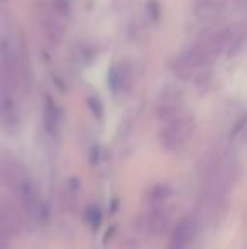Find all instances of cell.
Returning a JSON list of instances; mask_svg holds the SVG:
<instances>
[{
  "instance_id": "obj_2",
  "label": "cell",
  "mask_w": 247,
  "mask_h": 249,
  "mask_svg": "<svg viewBox=\"0 0 247 249\" xmlns=\"http://www.w3.org/2000/svg\"><path fill=\"white\" fill-rule=\"evenodd\" d=\"M69 14L68 0H51L46 3H39L37 7V20L43 34L48 37L51 44H56L61 41L65 34L66 20Z\"/></svg>"
},
{
  "instance_id": "obj_3",
  "label": "cell",
  "mask_w": 247,
  "mask_h": 249,
  "mask_svg": "<svg viewBox=\"0 0 247 249\" xmlns=\"http://www.w3.org/2000/svg\"><path fill=\"white\" fill-rule=\"evenodd\" d=\"M193 132V119L186 110L161 121L159 141L166 151H181L188 144Z\"/></svg>"
},
{
  "instance_id": "obj_7",
  "label": "cell",
  "mask_w": 247,
  "mask_h": 249,
  "mask_svg": "<svg viewBox=\"0 0 247 249\" xmlns=\"http://www.w3.org/2000/svg\"><path fill=\"white\" fill-rule=\"evenodd\" d=\"M191 237H193V222L190 219L180 220L171 234L169 249H188L191 243Z\"/></svg>"
},
{
  "instance_id": "obj_5",
  "label": "cell",
  "mask_w": 247,
  "mask_h": 249,
  "mask_svg": "<svg viewBox=\"0 0 247 249\" xmlns=\"http://www.w3.org/2000/svg\"><path fill=\"white\" fill-rule=\"evenodd\" d=\"M186 110L183 95L178 89L175 87H168L161 92L158 99V117L159 121H166V119L173 117V115L180 114V112Z\"/></svg>"
},
{
  "instance_id": "obj_1",
  "label": "cell",
  "mask_w": 247,
  "mask_h": 249,
  "mask_svg": "<svg viewBox=\"0 0 247 249\" xmlns=\"http://www.w3.org/2000/svg\"><path fill=\"white\" fill-rule=\"evenodd\" d=\"M231 43L227 31H208L178 56L175 70L181 78H191L208 66Z\"/></svg>"
},
{
  "instance_id": "obj_6",
  "label": "cell",
  "mask_w": 247,
  "mask_h": 249,
  "mask_svg": "<svg viewBox=\"0 0 247 249\" xmlns=\"http://www.w3.org/2000/svg\"><path fill=\"white\" fill-rule=\"evenodd\" d=\"M109 83L110 90L115 93H124L129 92V89L134 83V71H132V66L125 61H120L117 65H114L110 68L109 73Z\"/></svg>"
},
{
  "instance_id": "obj_4",
  "label": "cell",
  "mask_w": 247,
  "mask_h": 249,
  "mask_svg": "<svg viewBox=\"0 0 247 249\" xmlns=\"http://www.w3.org/2000/svg\"><path fill=\"white\" fill-rule=\"evenodd\" d=\"M17 124H19L17 93L0 75V125L5 129H16Z\"/></svg>"
}]
</instances>
